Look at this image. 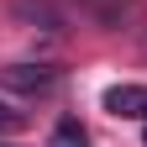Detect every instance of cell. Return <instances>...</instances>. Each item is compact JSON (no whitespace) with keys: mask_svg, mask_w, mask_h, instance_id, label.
<instances>
[{"mask_svg":"<svg viewBox=\"0 0 147 147\" xmlns=\"http://www.w3.org/2000/svg\"><path fill=\"white\" fill-rule=\"evenodd\" d=\"M0 84L16 89V95H47V89H58V68L53 63H11L0 74Z\"/></svg>","mask_w":147,"mask_h":147,"instance_id":"obj_1","label":"cell"},{"mask_svg":"<svg viewBox=\"0 0 147 147\" xmlns=\"http://www.w3.org/2000/svg\"><path fill=\"white\" fill-rule=\"evenodd\" d=\"M100 105L121 121H147V84H110Z\"/></svg>","mask_w":147,"mask_h":147,"instance_id":"obj_2","label":"cell"},{"mask_svg":"<svg viewBox=\"0 0 147 147\" xmlns=\"http://www.w3.org/2000/svg\"><path fill=\"white\" fill-rule=\"evenodd\" d=\"M26 126V110H11V105H0V137H16Z\"/></svg>","mask_w":147,"mask_h":147,"instance_id":"obj_4","label":"cell"},{"mask_svg":"<svg viewBox=\"0 0 147 147\" xmlns=\"http://www.w3.org/2000/svg\"><path fill=\"white\" fill-rule=\"evenodd\" d=\"M47 147H89V137H84V126L74 121V116H63L58 126H53V137H47Z\"/></svg>","mask_w":147,"mask_h":147,"instance_id":"obj_3","label":"cell"},{"mask_svg":"<svg viewBox=\"0 0 147 147\" xmlns=\"http://www.w3.org/2000/svg\"><path fill=\"white\" fill-rule=\"evenodd\" d=\"M142 142H147V137H142Z\"/></svg>","mask_w":147,"mask_h":147,"instance_id":"obj_5","label":"cell"}]
</instances>
